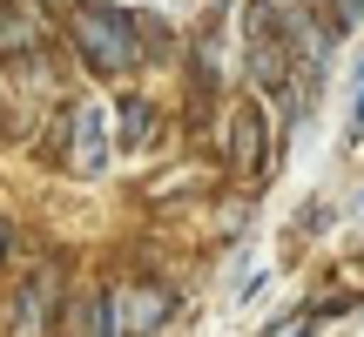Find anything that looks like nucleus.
<instances>
[{"label":"nucleus","mask_w":364,"mask_h":337,"mask_svg":"<svg viewBox=\"0 0 364 337\" xmlns=\"http://www.w3.org/2000/svg\"><path fill=\"white\" fill-rule=\"evenodd\" d=\"M0 257H7V230H0Z\"/></svg>","instance_id":"ddd939ff"},{"label":"nucleus","mask_w":364,"mask_h":337,"mask_svg":"<svg viewBox=\"0 0 364 337\" xmlns=\"http://www.w3.org/2000/svg\"><path fill=\"white\" fill-rule=\"evenodd\" d=\"M169 311H176V297H169V290H156V284H122L115 290L122 337H149L156 324H169Z\"/></svg>","instance_id":"7ed1b4c3"},{"label":"nucleus","mask_w":364,"mask_h":337,"mask_svg":"<svg viewBox=\"0 0 364 337\" xmlns=\"http://www.w3.org/2000/svg\"><path fill=\"white\" fill-rule=\"evenodd\" d=\"M364 135V88H358V108H351V129H344V142H358Z\"/></svg>","instance_id":"9b49d317"},{"label":"nucleus","mask_w":364,"mask_h":337,"mask_svg":"<svg viewBox=\"0 0 364 337\" xmlns=\"http://www.w3.org/2000/svg\"><path fill=\"white\" fill-rule=\"evenodd\" d=\"M48 41V21L34 14V0H0V61H21Z\"/></svg>","instance_id":"39448f33"},{"label":"nucleus","mask_w":364,"mask_h":337,"mask_svg":"<svg viewBox=\"0 0 364 337\" xmlns=\"http://www.w3.org/2000/svg\"><path fill=\"white\" fill-rule=\"evenodd\" d=\"M263 162H270V142H263V108L243 102L230 115V168L236 176H263Z\"/></svg>","instance_id":"20e7f679"},{"label":"nucleus","mask_w":364,"mask_h":337,"mask_svg":"<svg viewBox=\"0 0 364 337\" xmlns=\"http://www.w3.org/2000/svg\"><path fill=\"white\" fill-rule=\"evenodd\" d=\"M270 337H311V311H290V317H284V324H277Z\"/></svg>","instance_id":"1a4fd4ad"},{"label":"nucleus","mask_w":364,"mask_h":337,"mask_svg":"<svg viewBox=\"0 0 364 337\" xmlns=\"http://www.w3.org/2000/svg\"><path fill=\"white\" fill-rule=\"evenodd\" d=\"M68 168L75 176H102L108 168V115H102V102H81L75 122H68Z\"/></svg>","instance_id":"f03ea898"},{"label":"nucleus","mask_w":364,"mask_h":337,"mask_svg":"<svg viewBox=\"0 0 364 337\" xmlns=\"http://www.w3.org/2000/svg\"><path fill=\"white\" fill-rule=\"evenodd\" d=\"M54 7H68V14H75V7H95V0H54Z\"/></svg>","instance_id":"f8f14e48"},{"label":"nucleus","mask_w":364,"mask_h":337,"mask_svg":"<svg viewBox=\"0 0 364 337\" xmlns=\"http://www.w3.org/2000/svg\"><path fill=\"white\" fill-rule=\"evenodd\" d=\"M149 115H156L149 102H122V142H129V149L149 142Z\"/></svg>","instance_id":"6e6552de"},{"label":"nucleus","mask_w":364,"mask_h":337,"mask_svg":"<svg viewBox=\"0 0 364 337\" xmlns=\"http://www.w3.org/2000/svg\"><path fill=\"white\" fill-rule=\"evenodd\" d=\"M68 48H75L95 75H129V68H142V34H135V14H129V7H108V0L68 14Z\"/></svg>","instance_id":"f257e3e1"},{"label":"nucleus","mask_w":364,"mask_h":337,"mask_svg":"<svg viewBox=\"0 0 364 337\" xmlns=\"http://www.w3.org/2000/svg\"><path fill=\"white\" fill-rule=\"evenodd\" d=\"M75 337H122V317H115V290H95L88 304H81V317H75Z\"/></svg>","instance_id":"0eeeda50"},{"label":"nucleus","mask_w":364,"mask_h":337,"mask_svg":"<svg viewBox=\"0 0 364 337\" xmlns=\"http://www.w3.org/2000/svg\"><path fill=\"white\" fill-rule=\"evenodd\" d=\"M48 317H54V284H48V270H41V277H27L21 297H14V337H48Z\"/></svg>","instance_id":"423d86ee"},{"label":"nucleus","mask_w":364,"mask_h":337,"mask_svg":"<svg viewBox=\"0 0 364 337\" xmlns=\"http://www.w3.org/2000/svg\"><path fill=\"white\" fill-rule=\"evenodd\" d=\"M324 7H331V21H338V27H351L358 14H364V0H324Z\"/></svg>","instance_id":"9d476101"}]
</instances>
